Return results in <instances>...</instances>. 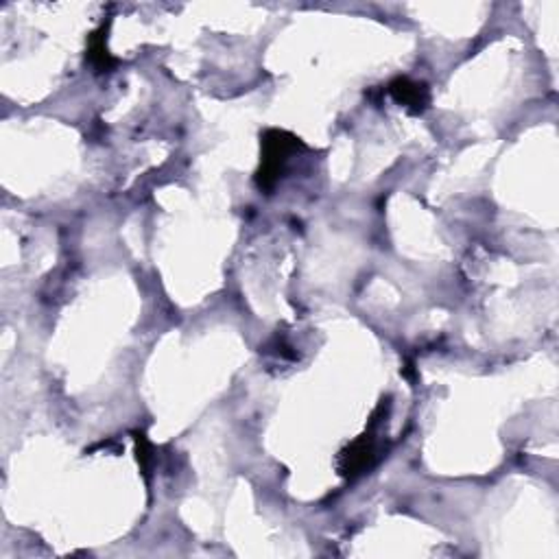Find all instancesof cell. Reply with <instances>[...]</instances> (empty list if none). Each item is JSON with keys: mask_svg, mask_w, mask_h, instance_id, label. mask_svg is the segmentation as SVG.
Segmentation results:
<instances>
[{"mask_svg": "<svg viewBox=\"0 0 559 559\" xmlns=\"http://www.w3.org/2000/svg\"><path fill=\"white\" fill-rule=\"evenodd\" d=\"M372 459H374L372 440H369V435H363L354 443H349L346 451L341 452L339 470H341L343 477H354V474H360L365 468H369Z\"/></svg>", "mask_w": 559, "mask_h": 559, "instance_id": "3", "label": "cell"}, {"mask_svg": "<svg viewBox=\"0 0 559 559\" xmlns=\"http://www.w3.org/2000/svg\"><path fill=\"white\" fill-rule=\"evenodd\" d=\"M88 60H90V64L97 68V70H109V68L116 64V60L109 55L106 46V29L92 33L90 49H88Z\"/></svg>", "mask_w": 559, "mask_h": 559, "instance_id": "4", "label": "cell"}, {"mask_svg": "<svg viewBox=\"0 0 559 559\" xmlns=\"http://www.w3.org/2000/svg\"><path fill=\"white\" fill-rule=\"evenodd\" d=\"M389 94L400 103V106L409 109L411 114L424 112L428 103H431V92H428L424 83H415L406 79V77H398V79L391 81Z\"/></svg>", "mask_w": 559, "mask_h": 559, "instance_id": "2", "label": "cell"}, {"mask_svg": "<svg viewBox=\"0 0 559 559\" xmlns=\"http://www.w3.org/2000/svg\"><path fill=\"white\" fill-rule=\"evenodd\" d=\"M297 147H302V143L289 132L271 129L263 135V164H260L258 175H256L260 188L269 191V188L275 186V182L280 180L282 166L289 160V155L297 151Z\"/></svg>", "mask_w": 559, "mask_h": 559, "instance_id": "1", "label": "cell"}]
</instances>
